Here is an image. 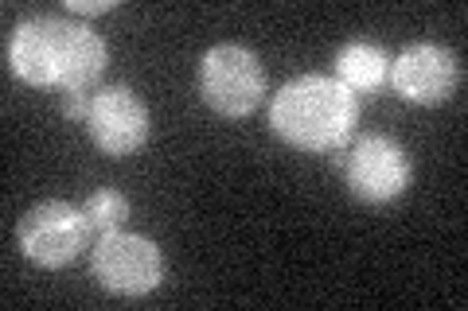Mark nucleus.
Instances as JSON below:
<instances>
[{
    "instance_id": "nucleus-7",
    "label": "nucleus",
    "mask_w": 468,
    "mask_h": 311,
    "mask_svg": "<svg viewBox=\"0 0 468 311\" xmlns=\"http://www.w3.org/2000/svg\"><path fill=\"white\" fill-rule=\"evenodd\" d=\"M86 129L106 156H129L149 140V109L129 86H101L86 113Z\"/></svg>"
},
{
    "instance_id": "nucleus-12",
    "label": "nucleus",
    "mask_w": 468,
    "mask_h": 311,
    "mask_svg": "<svg viewBox=\"0 0 468 311\" xmlns=\"http://www.w3.org/2000/svg\"><path fill=\"white\" fill-rule=\"evenodd\" d=\"M67 8L75 16H98V12H110L113 0H67Z\"/></svg>"
},
{
    "instance_id": "nucleus-3",
    "label": "nucleus",
    "mask_w": 468,
    "mask_h": 311,
    "mask_svg": "<svg viewBox=\"0 0 468 311\" xmlns=\"http://www.w3.org/2000/svg\"><path fill=\"white\" fill-rule=\"evenodd\" d=\"M199 94L223 117H246L266 94V70L258 55L239 43H215L199 63Z\"/></svg>"
},
{
    "instance_id": "nucleus-4",
    "label": "nucleus",
    "mask_w": 468,
    "mask_h": 311,
    "mask_svg": "<svg viewBox=\"0 0 468 311\" xmlns=\"http://www.w3.org/2000/svg\"><path fill=\"white\" fill-rule=\"evenodd\" d=\"M90 222H86L82 206H70L63 199H48L36 202L32 211L20 218L16 242L24 249L27 261L43 264V269H63L75 261L86 242H90Z\"/></svg>"
},
{
    "instance_id": "nucleus-8",
    "label": "nucleus",
    "mask_w": 468,
    "mask_h": 311,
    "mask_svg": "<svg viewBox=\"0 0 468 311\" xmlns=\"http://www.w3.org/2000/svg\"><path fill=\"white\" fill-rule=\"evenodd\" d=\"M461 82L457 55L441 43H410V47L390 63V86L414 106H437Z\"/></svg>"
},
{
    "instance_id": "nucleus-11",
    "label": "nucleus",
    "mask_w": 468,
    "mask_h": 311,
    "mask_svg": "<svg viewBox=\"0 0 468 311\" xmlns=\"http://www.w3.org/2000/svg\"><path fill=\"white\" fill-rule=\"evenodd\" d=\"M90 86H75V90H63V117L67 121H86V113H90Z\"/></svg>"
},
{
    "instance_id": "nucleus-5",
    "label": "nucleus",
    "mask_w": 468,
    "mask_h": 311,
    "mask_svg": "<svg viewBox=\"0 0 468 311\" xmlns=\"http://www.w3.org/2000/svg\"><path fill=\"white\" fill-rule=\"evenodd\" d=\"M90 269L101 288H110L117 295H144L165 276V257H160L153 238L113 230V233H98Z\"/></svg>"
},
{
    "instance_id": "nucleus-1",
    "label": "nucleus",
    "mask_w": 468,
    "mask_h": 311,
    "mask_svg": "<svg viewBox=\"0 0 468 311\" xmlns=\"http://www.w3.org/2000/svg\"><path fill=\"white\" fill-rule=\"evenodd\" d=\"M106 43L94 27L39 16L16 24L8 43V63L27 86L39 90H75V86H94V78L106 67Z\"/></svg>"
},
{
    "instance_id": "nucleus-2",
    "label": "nucleus",
    "mask_w": 468,
    "mask_h": 311,
    "mask_svg": "<svg viewBox=\"0 0 468 311\" xmlns=\"http://www.w3.org/2000/svg\"><path fill=\"white\" fill-rule=\"evenodd\" d=\"M356 94L332 74H301L270 101V125L301 152H332L356 125Z\"/></svg>"
},
{
    "instance_id": "nucleus-9",
    "label": "nucleus",
    "mask_w": 468,
    "mask_h": 311,
    "mask_svg": "<svg viewBox=\"0 0 468 311\" xmlns=\"http://www.w3.org/2000/svg\"><path fill=\"white\" fill-rule=\"evenodd\" d=\"M335 82H344L351 94H367V90H378L387 78H390V63L387 55L375 47V43H344L340 55H335Z\"/></svg>"
},
{
    "instance_id": "nucleus-6",
    "label": "nucleus",
    "mask_w": 468,
    "mask_h": 311,
    "mask_svg": "<svg viewBox=\"0 0 468 311\" xmlns=\"http://www.w3.org/2000/svg\"><path fill=\"white\" fill-rule=\"evenodd\" d=\"M344 175L351 195L363 202H390L410 187V160L399 140L383 137V132H363L359 144L351 148L344 160Z\"/></svg>"
},
{
    "instance_id": "nucleus-10",
    "label": "nucleus",
    "mask_w": 468,
    "mask_h": 311,
    "mask_svg": "<svg viewBox=\"0 0 468 311\" xmlns=\"http://www.w3.org/2000/svg\"><path fill=\"white\" fill-rule=\"evenodd\" d=\"M82 214L94 233H113V230H122V222L129 218V199L113 187H101L82 202Z\"/></svg>"
}]
</instances>
